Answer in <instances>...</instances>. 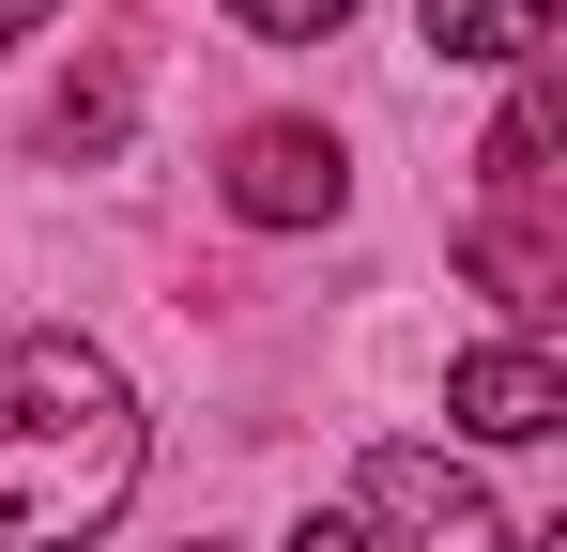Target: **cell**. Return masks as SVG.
<instances>
[{"instance_id": "6da1fadb", "label": "cell", "mask_w": 567, "mask_h": 552, "mask_svg": "<svg viewBox=\"0 0 567 552\" xmlns=\"http://www.w3.org/2000/svg\"><path fill=\"white\" fill-rule=\"evenodd\" d=\"M138 491V399L93 338H0V552H78Z\"/></svg>"}, {"instance_id": "7a4b0ae2", "label": "cell", "mask_w": 567, "mask_h": 552, "mask_svg": "<svg viewBox=\"0 0 567 552\" xmlns=\"http://www.w3.org/2000/svg\"><path fill=\"white\" fill-rule=\"evenodd\" d=\"M567 108L553 78L522 62V92H506V123H491V154H475V215H461V262L506 292V307H553L567 292Z\"/></svg>"}, {"instance_id": "3957f363", "label": "cell", "mask_w": 567, "mask_h": 552, "mask_svg": "<svg viewBox=\"0 0 567 552\" xmlns=\"http://www.w3.org/2000/svg\"><path fill=\"white\" fill-rule=\"evenodd\" d=\"M369 522H383L369 552H522L506 507L475 491L461 460H430V446H383V460H369Z\"/></svg>"}, {"instance_id": "277c9868", "label": "cell", "mask_w": 567, "mask_h": 552, "mask_svg": "<svg viewBox=\"0 0 567 552\" xmlns=\"http://www.w3.org/2000/svg\"><path fill=\"white\" fill-rule=\"evenodd\" d=\"M338 200H353V154H338L322 123H246V139H230V215H246V231H322Z\"/></svg>"}, {"instance_id": "5b68a950", "label": "cell", "mask_w": 567, "mask_h": 552, "mask_svg": "<svg viewBox=\"0 0 567 552\" xmlns=\"http://www.w3.org/2000/svg\"><path fill=\"white\" fill-rule=\"evenodd\" d=\"M445 415H461L475 446H537V430L567 415V368L522 354V338H506V354H461V368H445Z\"/></svg>"}, {"instance_id": "8992f818", "label": "cell", "mask_w": 567, "mask_h": 552, "mask_svg": "<svg viewBox=\"0 0 567 552\" xmlns=\"http://www.w3.org/2000/svg\"><path fill=\"white\" fill-rule=\"evenodd\" d=\"M430 47H445V62H506V78H522V62L553 47V0H430Z\"/></svg>"}, {"instance_id": "52a82bcc", "label": "cell", "mask_w": 567, "mask_h": 552, "mask_svg": "<svg viewBox=\"0 0 567 552\" xmlns=\"http://www.w3.org/2000/svg\"><path fill=\"white\" fill-rule=\"evenodd\" d=\"M261 47H322V31H353V0H230Z\"/></svg>"}, {"instance_id": "ba28073f", "label": "cell", "mask_w": 567, "mask_h": 552, "mask_svg": "<svg viewBox=\"0 0 567 552\" xmlns=\"http://www.w3.org/2000/svg\"><path fill=\"white\" fill-rule=\"evenodd\" d=\"M291 552H369V522H353V507H307V522H291Z\"/></svg>"}, {"instance_id": "9c48e42d", "label": "cell", "mask_w": 567, "mask_h": 552, "mask_svg": "<svg viewBox=\"0 0 567 552\" xmlns=\"http://www.w3.org/2000/svg\"><path fill=\"white\" fill-rule=\"evenodd\" d=\"M47 16H62V0H0V47H16V31H47Z\"/></svg>"}]
</instances>
